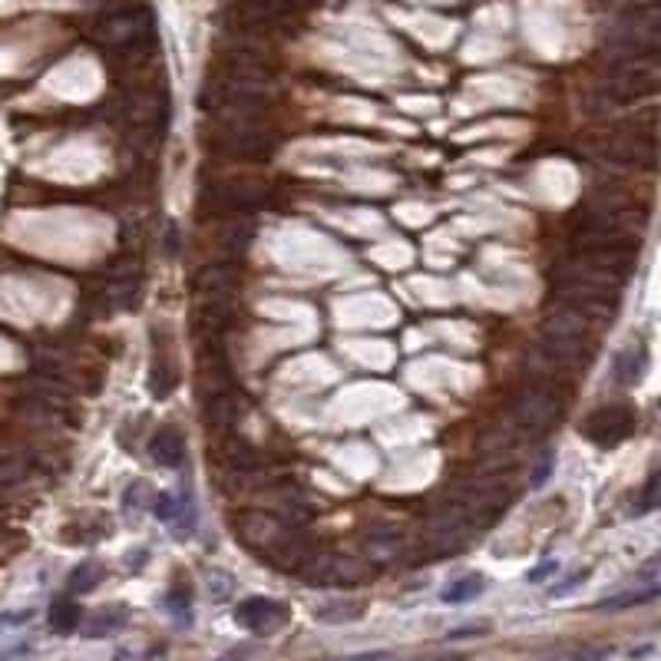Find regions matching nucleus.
I'll use <instances>...</instances> for the list:
<instances>
[{"mask_svg":"<svg viewBox=\"0 0 661 661\" xmlns=\"http://www.w3.org/2000/svg\"><path fill=\"white\" fill-rule=\"evenodd\" d=\"M126 625V612L123 609H106V612H96L90 622H86L83 632L90 638H100V635H113L116 628Z\"/></svg>","mask_w":661,"mask_h":661,"instance_id":"nucleus-25","label":"nucleus"},{"mask_svg":"<svg viewBox=\"0 0 661 661\" xmlns=\"http://www.w3.org/2000/svg\"><path fill=\"white\" fill-rule=\"evenodd\" d=\"M166 252L169 255L179 252V229H176V225H169V229H166Z\"/></svg>","mask_w":661,"mask_h":661,"instance_id":"nucleus-34","label":"nucleus"},{"mask_svg":"<svg viewBox=\"0 0 661 661\" xmlns=\"http://www.w3.org/2000/svg\"><path fill=\"white\" fill-rule=\"evenodd\" d=\"M258 202H262V192L238 179H212V182H202V189H199L202 212H212V215L252 212Z\"/></svg>","mask_w":661,"mask_h":661,"instance_id":"nucleus-14","label":"nucleus"},{"mask_svg":"<svg viewBox=\"0 0 661 661\" xmlns=\"http://www.w3.org/2000/svg\"><path fill=\"white\" fill-rule=\"evenodd\" d=\"M552 291H556L559 305L579 311L589 321H612L622 305V291L609 285H589V281L552 275Z\"/></svg>","mask_w":661,"mask_h":661,"instance_id":"nucleus-8","label":"nucleus"},{"mask_svg":"<svg viewBox=\"0 0 661 661\" xmlns=\"http://www.w3.org/2000/svg\"><path fill=\"white\" fill-rule=\"evenodd\" d=\"M506 414L509 424L523 433V437H543L559 420V400L543 387H523L509 400Z\"/></svg>","mask_w":661,"mask_h":661,"instance_id":"nucleus-11","label":"nucleus"},{"mask_svg":"<svg viewBox=\"0 0 661 661\" xmlns=\"http://www.w3.org/2000/svg\"><path fill=\"white\" fill-rule=\"evenodd\" d=\"M212 146L222 156L238 162H268L275 153V139L255 119H219V129L212 133Z\"/></svg>","mask_w":661,"mask_h":661,"instance_id":"nucleus-7","label":"nucleus"},{"mask_svg":"<svg viewBox=\"0 0 661 661\" xmlns=\"http://www.w3.org/2000/svg\"><path fill=\"white\" fill-rule=\"evenodd\" d=\"M202 414H205V430H209L212 437L235 433L238 420H242V397H238V390L232 384L209 387L205 404H202Z\"/></svg>","mask_w":661,"mask_h":661,"instance_id":"nucleus-16","label":"nucleus"},{"mask_svg":"<svg viewBox=\"0 0 661 661\" xmlns=\"http://www.w3.org/2000/svg\"><path fill=\"white\" fill-rule=\"evenodd\" d=\"M476 526L467 509H460L453 500L443 496V503L433 509L427 526H424V536H420V546L430 559L437 556H450V552H457L470 543V536L476 533Z\"/></svg>","mask_w":661,"mask_h":661,"instance_id":"nucleus-6","label":"nucleus"},{"mask_svg":"<svg viewBox=\"0 0 661 661\" xmlns=\"http://www.w3.org/2000/svg\"><path fill=\"white\" fill-rule=\"evenodd\" d=\"M308 585H324V589H351L374 576V566L357 556H344V552H314L298 572Z\"/></svg>","mask_w":661,"mask_h":661,"instance_id":"nucleus-9","label":"nucleus"},{"mask_svg":"<svg viewBox=\"0 0 661 661\" xmlns=\"http://www.w3.org/2000/svg\"><path fill=\"white\" fill-rule=\"evenodd\" d=\"M146 500H149V483L136 480V483L126 486V496H123V506H126V509H143Z\"/></svg>","mask_w":661,"mask_h":661,"instance_id":"nucleus-31","label":"nucleus"},{"mask_svg":"<svg viewBox=\"0 0 661 661\" xmlns=\"http://www.w3.org/2000/svg\"><path fill=\"white\" fill-rule=\"evenodd\" d=\"M645 367H648V351H645V344H628V348L619 351V357H615L612 374H615V381H619L622 387H632V384L642 381Z\"/></svg>","mask_w":661,"mask_h":661,"instance_id":"nucleus-22","label":"nucleus"},{"mask_svg":"<svg viewBox=\"0 0 661 661\" xmlns=\"http://www.w3.org/2000/svg\"><path fill=\"white\" fill-rule=\"evenodd\" d=\"M93 34H96V43H100L110 57L139 60V57H146V53H153L156 47V17H153V10L143 4H136V7L129 4V7L103 14Z\"/></svg>","mask_w":661,"mask_h":661,"instance_id":"nucleus-3","label":"nucleus"},{"mask_svg":"<svg viewBox=\"0 0 661 661\" xmlns=\"http://www.w3.org/2000/svg\"><path fill=\"white\" fill-rule=\"evenodd\" d=\"M179 381V367L172 361V348L166 341V334L153 331V364H149V394L166 400L172 394V387Z\"/></svg>","mask_w":661,"mask_h":661,"instance_id":"nucleus-19","label":"nucleus"},{"mask_svg":"<svg viewBox=\"0 0 661 661\" xmlns=\"http://www.w3.org/2000/svg\"><path fill=\"white\" fill-rule=\"evenodd\" d=\"M632 430H635V410L625 404L595 407L582 424V433L595 447H615V443L632 437Z\"/></svg>","mask_w":661,"mask_h":661,"instance_id":"nucleus-15","label":"nucleus"},{"mask_svg":"<svg viewBox=\"0 0 661 661\" xmlns=\"http://www.w3.org/2000/svg\"><path fill=\"white\" fill-rule=\"evenodd\" d=\"M149 457H153L159 467L166 470H179L186 463V440L176 427H159L149 440Z\"/></svg>","mask_w":661,"mask_h":661,"instance_id":"nucleus-21","label":"nucleus"},{"mask_svg":"<svg viewBox=\"0 0 661 661\" xmlns=\"http://www.w3.org/2000/svg\"><path fill=\"white\" fill-rule=\"evenodd\" d=\"M592 321L582 318L579 311L572 308H552L543 318V328H539V348L549 357L552 364L559 367H585L592 361L595 344H592Z\"/></svg>","mask_w":661,"mask_h":661,"instance_id":"nucleus-4","label":"nucleus"},{"mask_svg":"<svg viewBox=\"0 0 661 661\" xmlns=\"http://www.w3.org/2000/svg\"><path fill=\"white\" fill-rule=\"evenodd\" d=\"M364 615V605L357 602H331V605H321L318 612H314V619L328 622V625H344V622H354Z\"/></svg>","mask_w":661,"mask_h":661,"instance_id":"nucleus-23","label":"nucleus"},{"mask_svg":"<svg viewBox=\"0 0 661 661\" xmlns=\"http://www.w3.org/2000/svg\"><path fill=\"white\" fill-rule=\"evenodd\" d=\"M103 582V569L96 562H83V566L70 576V592H90Z\"/></svg>","mask_w":661,"mask_h":661,"instance_id":"nucleus-28","label":"nucleus"},{"mask_svg":"<svg viewBox=\"0 0 661 661\" xmlns=\"http://www.w3.org/2000/svg\"><path fill=\"white\" fill-rule=\"evenodd\" d=\"M50 625H53V632H73V628L80 625V609L70 599L57 602L50 609Z\"/></svg>","mask_w":661,"mask_h":661,"instance_id":"nucleus-27","label":"nucleus"},{"mask_svg":"<svg viewBox=\"0 0 661 661\" xmlns=\"http://www.w3.org/2000/svg\"><path fill=\"white\" fill-rule=\"evenodd\" d=\"M658 473H652L648 476V483H645V490H642V503L635 506V516H642V513H652L655 509V503H658Z\"/></svg>","mask_w":661,"mask_h":661,"instance_id":"nucleus-32","label":"nucleus"},{"mask_svg":"<svg viewBox=\"0 0 661 661\" xmlns=\"http://www.w3.org/2000/svg\"><path fill=\"white\" fill-rule=\"evenodd\" d=\"M605 159L615 166H635V169H655V136L648 133H625L605 146Z\"/></svg>","mask_w":661,"mask_h":661,"instance_id":"nucleus-17","label":"nucleus"},{"mask_svg":"<svg viewBox=\"0 0 661 661\" xmlns=\"http://www.w3.org/2000/svg\"><path fill=\"white\" fill-rule=\"evenodd\" d=\"M480 589H483V579L480 576H467V579H460V582H453V585L443 589V602H467Z\"/></svg>","mask_w":661,"mask_h":661,"instance_id":"nucleus-29","label":"nucleus"},{"mask_svg":"<svg viewBox=\"0 0 661 661\" xmlns=\"http://www.w3.org/2000/svg\"><path fill=\"white\" fill-rule=\"evenodd\" d=\"M658 63H612V70L605 73L599 100L602 103H638L645 96H652L658 90Z\"/></svg>","mask_w":661,"mask_h":661,"instance_id":"nucleus-10","label":"nucleus"},{"mask_svg":"<svg viewBox=\"0 0 661 661\" xmlns=\"http://www.w3.org/2000/svg\"><path fill=\"white\" fill-rule=\"evenodd\" d=\"M248 652H252V645H242V648H235L232 655H225L222 661H245V658H248Z\"/></svg>","mask_w":661,"mask_h":661,"instance_id":"nucleus-36","label":"nucleus"},{"mask_svg":"<svg viewBox=\"0 0 661 661\" xmlns=\"http://www.w3.org/2000/svg\"><path fill=\"white\" fill-rule=\"evenodd\" d=\"M235 622L252 628L255 635H272L275 628L288 622V605H281L275 599H245L235 609Z\"/></svg>","mask_w":661,"mask_h":661,"instance_id":"nucleus-18","label":"nucleus"},{"mask_svg":"<svg viewBox=\"0 0 661 661\" xmlns=\"http://www.w3.org/2000/svg\"><path fill=\"white\" fill-rule=\"evenodd\" d=\"M361 549H364V562H371V566H384V562H394L400 552H404V529L387 526V523H377V526H371V529L364 533Z\"/></svg>","mask_w":661,"mask_h":661,"instance_id":"nucleus-20","label":"nucleus"},{"mask_svg":"<svg viewBox=\"0 0 661 661\" xmlns=\"http://www.w3.org/2000/svg\"><path fill=\"white\" fill-rule=\"evenodd\" d=\"M447 500H453L460 509H467L476 526H486L503 513L509 500H513V483H509V476L503 473L476 470L473 476L453 486L447 493Z\"/></svg>","mask_w":661,"mask_h":661,"instance_id":"nucleus-5","label":"nucleus"},{"mask_svg":"<svg viewBox=\"0 0 661 661\" xmlns=\"http://www.w3.org/2000/svg\"><path fill=\"white\" fill-rule=\"evenodd\" d=\"M209 453H212L215 467L222 470L225 490H238V486H245L252 476L262 473V457H258V450L245 437H238V433L215 437V450H209Z\"/></svg>","mask_w":661,"mask_h":661,"instance_id":"nucleus-12","label":"nucleus"},{"mask_svg":"<svg viewBox=\"0 0 661 661\" xmlns=\"http://www.w3.org/2000/svg\"><path fill=\"white\" fill-rule=\"evenodd\" d=\"M248 242H252V229L242 222H229L225 229H219V245L225 248L229 255H242Z\"/></svg>","mask_w":661,"mask_h":661,"instance_id":"nucleus-26","label":"nucleus"},{"mask_svg":"<svg viewBox=\"0 0 661 661\" xmlns=\"http://www.w3.org/2000/svg\"><path fill=\"white\" fill-rule=\"evenodd\" d=\"M552 569H556V562H543V566H539V569H536V572H533V576H529V579H533V582H539V579H546V576H549V572H552Z\"/></svg>","mask_w":661,"mask_h":661,"instance_id":"nucleus-35","label":"nucleus"},{"mask_svg":"<svg viewBox=\"0 0 661 661\" xmlns=\"http://www.w3.org/2000/svg\"><path fill=\"white\" fill-rule=\"evenodd\" d=\"M235 536L242 539L245 549L258 552L268 566H275L281 572H301L305 562L318 552L301 529L285 526L275 513H262V509H252V513L238 516Z\"/></svg>","mask_w":661,"mask_h":661,"instance_id":"nucleus-1","label":"nucleus"},{"mask_svg":"<svg viewBox=\"0 0 661 661\" xmlns=\"http://www.w3.org/2000/svg\"><path fill=\"white\" fill-rule=\"evenodd\" d=\"M652 599H658V585H648V589H642V592L615 595V599L599 602L595 609H599V612H622V609H632V605H645V602H652Z\"/></svg>","mask_w":661,"mask_h":661,"instance_id":"nucleus-24","label":"nucleus"},{"mask_svg":"<svg viewBox=\"0 0 661 661\" xmlns=\"http://www.w3.org/2000/svg\"><path fill=\"white\" fill-rule=\"evenodd\" d=\"M612 63H655L661 50L658 4H628L605 37Z\"/></svg>","mask_w":661,"mask_h":661,"instance_id":"nucleus-2","label":"nucleus"},{"mask_svg":"<svg viewBox=\"0 0 661 661\" xmlns=\"http://www.w3.org/2000/svg\"><path fill=\"white\" fill-rule=\"evenodd\" d=\"M27 476V463L17 457H0V493L17 486Z\"/></svg>","mask_w":661,"mask_h":661,"instance_id":"nucleus-30","label":"nucleus"},{"mask_svg":"<svg viewBox=\"0 0 661 661\" xmlns=\"http://www.w3.org/2000/svg\"><path fill=\"white\" fill-rule=\"evenodd\" d=\"M238 285H242V275H238L235 262H212V265H205L192 278L195 305H199V308H232Z\"/></svg>","mask_w":661,"mask_h":661,"instance_id":"nucleus-13","label":"nucleus"},{"mask_svg":"<svg viewBox=\"0 0 661 661\" xmlns=\"http://www.w3.org/2000/svg\"><path fill=\"white\" fill-rule=\"evenodd\" d=\"M549 470H552V453H546V457L539 460V470H536V476H533V483H536V486L543 483L546 476H549Z\"/></svg>","mask_w":661,"mask_h":661,"instance_id":"nucleus-33","label":"nucleus"}]
</instances>
